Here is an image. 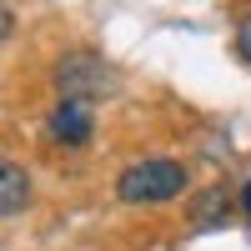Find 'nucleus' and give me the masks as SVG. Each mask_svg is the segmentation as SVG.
<instances>
[{"mask_svg":"<svg viewBox=\"0 0 251 251\" xmlns=\"http://www.w3.org/2000/svg\"><path fill=\"white\" fill-rule=\"evenodd\" d=\"M46 131L55 146H86L96 136V111H91V100H80V96H60L50 116H46Z\"/></svg>","mask_w":251,"mask_h":251,"instance_id":"3","label":"nucleus"},{"mask_svg":"<svg viewBox=\"0 0 251 251\" xmlns=\"http://www.w3.org/2000/svg\"><path fill=\"white\" fill-rule=\"evenodd\" d=\"M25 201H30V176H25V166L5 161V171H0V211H5V216H20V211H25Z\"/></svg>","mask_w":251,"mask_h":251,"instance_id":"5","label":"nucleus"},{"mask_svg":"<svg viewBox=\"0 0 251 251\" xmlns=\"http://www.w3.org/2000/svg\"><path fill=\"white\" fill-rule=\"evenodd\" d=\"M186 186H191V176H186L181 161L146 156V161L126 166V171L116 176V196H121L126 206H161V201H176Z\"/></svg>","mask_w":251,"mask_h":251,"instance_id":"1","label":"nucleus"},{"mask_svg":"<svg viewBox=\"0 0 251 251\" xmlns=\"http://www.w3.org/2000/svg\"><path fill=\"white\" fill-rule=\"evenodd\" d=\"M55 91H60V96L96 100V96L116 91V75H111V66H106L100 55H91V50H71V55L55 60Z\"/></svg>","mask_w":251,"mask_h":251,"instance_id":"2","label":"nucleus"},{"mask_svg":"<svg viewBox=\"0 0 251 251\" xmlns=\"http://www.w3.org/2000/svg\"><path fill=\"white\" fill-rule=\"evenodd\" d=\"M241 211H246V221H251V181H241Z\"/></svg>","mask_w":251,"mask_h":251,"instance_id":"7","label":"nucleus"},{"mask_svg":"<svg viewBox=\"0 0 251 251\" xmlns=\"http://www.w3.org/2000/svg\"><path fill=\"white\" fill-rule=\"evenodd\" d=\"M186 216H191V226H201V231H216V226L231 221V191H226V186H201V191L186 201Z\"/></svg>","mask_w":251,"mask_h":251,"instance_id":"4","label":"nucleus"},{"mask_svg":"<svg viewBox=\"0 0 251 251\" xmlns=\"http://www.w3.org/2000/svg\"><path fill=\"white\" fill-rule=\"evenodd\" d=\"M236 55H241V66H251V15L236 20Z\"/></svg>","mask_w":251,"mask_h":251,"instance_id":"6","label":"nucleus"}]
</instances>
